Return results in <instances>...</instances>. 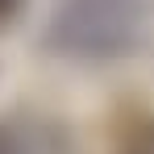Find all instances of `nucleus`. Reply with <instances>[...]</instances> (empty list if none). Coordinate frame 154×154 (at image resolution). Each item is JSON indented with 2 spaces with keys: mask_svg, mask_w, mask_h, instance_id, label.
<instances>
[{
  "mask_svg": "<svg viewBox=\"0 0 154 154\" xmlns=\"http://www.w3.org/2000/svg\"><path fill=\"white\" fill-rule=\"evenodd\" d=\"M8 4H13V0H0V13H4V8H8Z\"/></svg>",
  "mask_w": 154,
  "mask_h": 154,
  "instance_id": "1",
  "label": "nucleus"
}]
</instances>
